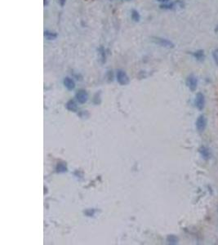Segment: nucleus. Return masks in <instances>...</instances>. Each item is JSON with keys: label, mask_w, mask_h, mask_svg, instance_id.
<instances>
[{"label": "nucleus", "mask_w": 218, "mask_h": 245, "mask_svg": "<svg viewBox=\"0 0 218 245\" xmlns=\"http://www.w3.org/2000/svg\"><path fill=\"white\" fill-rule=\"evenodd\" d=\"M207 126V118L204 115H200L196 120V128L199 132H203Z\"/></svg>", "instance_id": "2"}, {"label": "nucleus", "mask_w": 218, "mask_h": 245, "mask_svg": "<svg viewBox=\"0 0 218 245\" xmlns=\"http://www.w3.org/2000/svg\"><path fill=\"white\" fill-rule=\"evenodd\" d=\"M76 105H75V103L73 101H70L68 104H67V108L69 109V110H72V111H74V110H76Z\"/></svg>", "instance_id": "13"}, {"label": "nucleus", "mask_w": 218, "mask_h": 245, "mask_svg": "<svg viewBox=\"0 0 218 245\" xmlns=\"http://www.w3.org/2000/svg\"><path fill=\"white\" fill-rule=\"evenodd\" d=\"M132 19L134 21L137 22L140 20V15H139L138 12L136 10H132Z\"/></svg>", "instance_id": "11"}, {"label": "nucleus", "mask_w": 218, "mask_h": 245, "mask_svg": "<svg viewBox=\"0 0 218 245\" xmlns=\"http://www.w3.org/2000/svg\"><path fill=\"white\" fill-rule=\"evenodd\" d=\"M186 84L191 91H195L198 86V80L194 75H189L186 79Z\"/></svg>", "instance_id": "4"}, {"label": "nucleus", "mask_w": 218, "mask_h": 245, "mask_svg": "<svg viewBox=\"0 0 218 245\" xmlns=\"http://www.w3.org/2000/svg\"><path fill=\"white\" fill-rule=\"evenodd\" d=\"M168 243H170V244H177L178 240H177V238L176 236H174V235H170V236L168 237Z\"/></svg>", "instance_id": "14"}, {"label": "nucleus", "mask_w": 218, "mask_h": 245, "mask_svg": "<svg viewBox=\"0 0 218 245\" xmlns=\"http://www.w3.org/2000/svg\"><path fill=\"white\" fill-rule=\"evenodd\" d=\"M159 2H161V3H168L170 0H158Z\"/></svg>", "instance_id": "18"}, {"label": "nucleus", "mask_w": 218, "mask_h": 245, "mask_svg": "<svg viewBox=\"0 0 218 245\" xmlns=\"http://www.w3.org/2000/svg\"><path fill=\"white\" fill-rule=\"evenodd\" d=\"M59 1H60V3L61 6H63V5L65 4V0H59Z\"/></svg>", "instance_id": "17"}, {"label": "nucleus", "mask_w": 218, "mask_h": 245, "mask_svg": "<svg viewBox=\"0 0 218 245\" xmlns=\"http://www.w3.org/2000/svg\"><path fill=\"white\" fill-rule=\"evenodd\" d=\"M57 169L60 171H65L66 170V167L65 166V164H63V163H60L59 165L57 166Z\"/></svg>", "instance_id": "16"}, {"label": "nucleus", "mask_w": 218, "mask_h": 245, "mask_svg": "<svg viewBox=\"0 0 218 245\" xmlns=\"http://www.w3.org/2000/svg\"><path fill=\"white\" fill-rule=\"evenodd\" d=\"M76 98L80 103H84L88 100V93L84 90H80L76 93Z\"/></svg>", "instance_id": "6"}, {"label": "nucleus", "mask_w": 218, "mask_h": 245, "mask_svg": "<svg viewBox=\"0 0 218 245\" xmlns=\"http://www.w3.org/2000/svg\"><path fill=\"white\" fill-rule=\"evenodd\" d=\"M199 153L201 154V155H202L204 159H208V158L210 157V152L208 150V148H206V147H200V149H199Z\"/></svg>", "instance_id": "9"}, {"label": "nucleus", "mask_w": 218, "mask_h": 245, "mask_svg": "<svg viewBox=\"0 0 218 245\" xmlns=\"http://www.w3.org/2000/svg\"><path fill=\"white\" fill-rule=\"evenodd\" d=\"M193 56H194V58L198 61H203L204 57H205V55H204V51L203 50H198L196 52H194L193 53Z\"/></svg>", "instance_id": "8"}, {"label": "nucleus", "mask_w": 218, "mask_h": 245, "mask_svg": "<svg viewBox=\"0 0 218 245\" xmlns=\"http://www.w3.org/2000/svg\"><path fill=\"white\" fill-rule=\"evenodd\" d=\"M153 41L155 44H159L162 47L164 48H174V44L172 42H171L170 40L166 39H163V38H159V37H154L153 38Z\"/></svg>", "instance_id": "1"}, {"label": "nucleus", "mask_w": 218, "mask_h": 245, "mask_svg": "<svg viewBox=\"0 0 218 245\" xmlns=\"http://www.w3.org/2000/svg\"><path fill=\"white\" fill-rule=\"evenodd\" d=\"M175 7V3H170V4H163L160 6L161 8H164V9H172Z\"/></svg>", "instance_id": "15"}, {"label": "nucleus", "mask_w": 218, "mask_h": 245, "mask_svg": "<svg viewBox=\"0 0 218 245\" xmlns=\"http://www.w3.org/2000/svg\"><path fill=\"white\" fill-rule=\"evenodd\" d=\"M117 80H118V82H119L120 84H122V85H126V84H128L129 82L128 75L126 74L125 72L122 71V70L118 71V73H117Z\"/></svg>", "instance_id": "5"}, {"label": "nucleus", "mask_w": 218, "mask_h": 245, "mask_svg": "<svg viewBox=\"0 0 218 245\" xmlns=\"http://www.w3.org/2000/svg\"><path fill=\"white\" fill-rule=\"evenodd\" d=\"M44 36L45 38L48 40H53L55 39L56 37H57V34L56 33H53V32H50V31H45L44 32Z\"/></svg>", "instance_id": "10"}, {"label": "nucleus", "mask_w": 218, "mask_h": 245, "mask_svg": "<svg viewBox=\"0 0 218 245\" xmlns=\"http://www.w3.org/2000/svg\"><path fill=\"white\" fill-rule=\"evenodd\" d=\"M194 104H195V106L199 110H202L204 108L205 98H204V96L201 93H198L196 95V97H195V100H194Z\"/></svg>", "instance_id": "3"}, {"label": "nucleus", "mask_w": 218, "mask_h": 245, "mask_svg": "<svg viewBox=\"0 0 218 245\" xmlns=\"http://www.w3.org/2000/svg\"><path fill=\"white\" fill-rule=\"evenodd\" d=\"M213 60H214V61H215L216 65H218V48H216L213 50Z\"/></svg>", "instance_id": "12"}, {"label": "nucleus", "mask_w": 218, "mask_h": 245, "mask_svg": "<svg viewBox=\"0 0 218 245\" xmlns=\"http://www.w3.org/2000/svg\"><path fill=\"white\" fill-rule=\"evenodd\" d=\"M64 84L65 86L66 87V88H68L69 90H72V89H74L75 87V82L71 79V78H65L64 79Z\"/></svg>", "instance_id": "7"}]
</instances>
